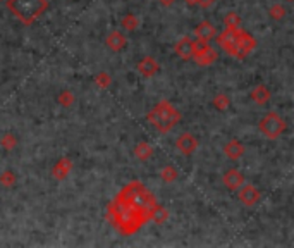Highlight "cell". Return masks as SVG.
I'll list each match as a JSON object with an SVG mask.
<instances>
[{
	"label": "cell",
	"mask_w": 294,
	"mask_h": 248,
	"mask_svg": "<svg viewBox=\"0 0 294 248\" xmlns=\"http://www.w3.org/2000/svg\"><path fill=\"white\" fill-rule=\"evenodd\" d=\"M160 2H162V4H172L174 0H160Z\"/></svg>",
	"instance_id": "12"
},
{
	"label": "cell",
	"mask_w": 294,
	"mask_h": 248,
	"mask_svg": "<svg viewBox=\"0 0 294 248\" xmlns=\"http://www.w3.org/2000/svg\"><path fill=\"white\" fill-rule=\"evenodd\" d=\"M148 119H150V123L153 124V128L165 133L177 124V121H179V112H177L174 105H171L169 102H160V104L148 114Z\"/></svg>",
	"instance_id": "4"
},
{
	"label": "cell",
	"mask_w": 294,
	"mask_h": 248,
	"mask_svg": "<svg viewBox=\"0 0 294 248\" xmlns=\"http://www.w3.org/2000/svg\"><path fill=\"white\" fill-rule=\"evenodd\" d=\"M47 0H9L7 7L24 24H31L47 9Z\"/></svg>",
	"instance_id": "3"
},
{
	"label": "cell",
	"mask_w": 294,
	"mask_h": 248,
	"mask_svg": "<svg viewBox=\"0 0 294 248\" xmlns=\"http://www.w3.org/2000/svg\"><path fill=\"white\" fill-rule=\"evenodd\" d=\"M177 148H179L183 153L189 155V153L196 148V140L191 135H183L179 140H177Z\"/></svg>",
	"instance_id": "6"
},
{
	"label": "cell",
	"mask_w": 294,
	"mask_h": 248,
	"mask_svg": "<svg viewBox=\"0 0 294 248\" xmlns=\"http://www.w3.org/2000/svg\"><path fill=\"white\" fill-rule=\"evenodd\" d=\"M215 57H217L215 52H213L210 47H207L203 52H200L198 55H195V59H196V62H200V64H203V66H205V64L213 62V60H215Z\"/></svg>",
	"instance_id": "8"
},
{
	"label": "cell",
	"mask_w": 294,
	"mask_h": 248,
	"mask_svg": "<svg viewBox=\"0 0 294 248\" xmlns=\"http://www.w3.org/2000/svg\"><path fill=\"white\" fill-rule=\"evenodd\" d=\"M189 4H196V6H200V7H208V6H212L215 0H188Z\"/></svg>",
	"instance_id": "11"
},
{
	"label": "cell",
	"mask_w": 294,
	"mask_h": 248,
	"mask_svg": "<svg viewBox=\"0 0 294 248\" xmlns=\"http://www.w3.org/2000/svg\"><path fill=\"white\" fill-rule=\"evenodd\" d=\"M217 42L227 54H231L236 59H244L255 48L256 43L255 38H251L246 31L239 30L237 26H229L227 30H224L219 35Z\"/></svg>",
	"instance_id": "2"
},
{
	"label": "cell",
	"mask_w": 294,
	"mask_h": 248,
	"mask_svg": "<svg viewBox=\"0 0 294 248\" xmlns=\"http://www.w3.org/2000/svg\"><path fill=\"white\" fill-rule=\"evenodd\" d=\"M284 128H285L284 121L280 119V117L277 116V114H273V112L268 114V116L260 123V129L268 138H277V136L280 135V133L284 131Z\"/></svg>",
	"instance_id": "5"
},
{
	"label": "cell",
	"mask_w": 294,
	"mask_h": 248,
	"mask_svg": "<svg viewBox=\"0 0 294 248\" xmlns=\"http://www.w3.org/2000/svg\"><path fill=\"white\" fill-rule=\"evenodd\" d=\"M195 35L198 36V40H205V42H208V40L215 35V28H213L210 23H201L200 26L195 28Z\"/></svg>",
	"instance_id": "7"
},
{
	"label": "cell",
	"mask_w": 294,
	"mask_h": 248,
	"mask_svg": "<svg viewBox=\"0 0 294 248\" xmlns=\"http://www.w3.org/2000/svg\"><path fill=\"white\" fill-rule=\"evenodd\" d=\"M139 69H141V72L143 74H146V76H150V74H153V72L159 69V64H155L153 60L148 57V59H144L141 64H139Z\"/></svg>",
	"instance_id": "9"
},
{
	"label": "cell",
	"mask_w": 294,
	"mask_h": 248,
	"mask_svg": "<svg viewBox=\"0 0 294 248\" xmlns=\"http://www.w3.org/2000/svg\"><path fill=\"white\" fill-rule=\"evenodd\" d=\"M177 52H179V55L183 57V59H189L191 57V42L186 38V40H181L179 45H177Z\"/></svg>",
	"instance_id": "10"
},
{
	"label": "cell",
	"mask_w": 294,
	"mask_h": 248,
	"mask_svg": "<svg viewBox=\"0 0 294 248\" xmlns=\"http://www.w3.org/2000/svg\"><path fill=\"white\" fill-rule=\"evenodd\" d=\"M157 200L139 181H132L120 190L108 207L110 221L122 234H132L157 215Z\"/></svg>",
	"instance_id": "1"
}]
</instances>
